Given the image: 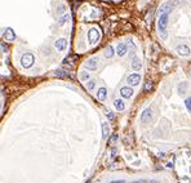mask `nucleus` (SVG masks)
Listing matches in <instances>:
<instances>
[{
	"instance_id": "f257e3e1",
	"label": "nucleus",
	"mask_w": 191,
	"mask_h": 183,
	"mask_svg": "<svg viewBox=\"0 0 191 183\" xmlns=\"http://www.w3.org/2000/svg\"><path fill=\"white\" fill-rule=\"evenodd\" d=\"M168 17L169 13L164 12L159 14V19H158V30H159V35L163 40L167 39V26H168Z\"/></svg>"
},
{
	"instance_id": "f03ea898",
	"label": "nucleus",
	"mask_w": 191,
	"mask_h": 183,
	"mask_svg": "<svg viewBox=\"0 0 191 183\" xmlns=\"http://www.w3.org/2000/svg\"><path fill=\"white\" fill-rule=\"evenodd\" d=\"M34 62H35V58L31 53H26V54H23L22 58H21V65H22L25 68L31 67V66L34 65Z\"/></svg>"
},
{
	"instance_id": "7ed1b4c3",
	"label": "nucleus",
	"mask_w": 191,
	"mask_h": 183,
	"mask_svg": "<svg viewBox=\"0 0 191 183\" xmlns=\"http://www.w3.org/2000/svg\"><path fill=\"white\" fill-rule=\"evenodd\" d=\"M101 38V34L97 29H91L88 32V39H89V43L91 44H96Z\"/></svg>"
},
{
	"instance_id": "20e7f679",
	"label": "nucleus",
	"mask_w": 191,
	"mask_h": 183,
	"mask_svg": "<svg viewBox=\"0 0 191 183\" xmlns=\"http://www.w3.org/2000/svg\"><path fill=\"white\" fill-rule=\"evenodd\" d=\"M176 50H177V53L182 57H187V56H190V53H191L190 47L186 45V44H181V45H178L177 48H176Z\"/></svg>"
},
{
	"instance_id": "39448f33",
	"label": "nucleus",
	"mask_w": 191,
	"mask_h": 183,
	"mask_svg": "<svg viewBox=\"0 0 191 183\" xmlns=\"http://www.w3.org/2000/svg\"><path fill=\"white\" fill-rule=\"evenodd\" d=\"M151 119H153V110H151V109H146L141 113V121L143 122V124H146V122H150Z\"/></svg>"
},
{
	"instance_id": "423d86ee",
	"label": "nucleus",
	"mask_w": 191,
	"mask_h": 183,
	"mask_svg": "<svg viewBox=\"0 0 191 183\" xmlns=\"http://www.w3.org/2000/svg\"><path fill=\"white\" fill-rule=\"evenodd\" d=\"M3 36H4V39H5V40H8V41H14V40H16V34H14V31L10 27H7L4 30Z\"/></svg>"
},
{
	"instance_id": "0eeeda50",
	"label": "nucleus",
	"mask_w": 191,
	"mask_h": 183,
	"mask_svg": "<svg viewBox=\"0 0 191 183\" xmlns=\"http://www.w3.org/2000/svg\"><path fill=\"white\" fill-rule=\"evenodd\" d=\"M139 81H141V76H139L138 74H132V75L128 76V83H129V85L136 86L139 84Z\"/></svg>"
},
{
	"instance_id": "6e6552de",
	"label": "nucleus",
	"mask_w": 191,
	"mask_h": 183,
	"mask_svg": "<svg viewBox=\"0 0 191 183\" xmlns=\"http://www.w3.org/2000/svg\"><path fill=\"white\" fill-rule=\"evenodd\" d=\"M54 47L57 48V50H65L67 48V40L66 39H58V40H56Z\"/></svg>"
},
{
	"instance_id": "1a4fd4ad",
	"label": "nucleus",
	"mask_w": 191,
	"mask_h": 183,
	"mask_svg": "<svg viewBox=\"0 0 191 183\" xmlns=\"http://www.w3.org/2000/svg\"><path fill=\"white\" fill-rule=\"evenodd\" d=\"M97 63H98V58H91L88 59V62L85 63V67L91 71H94L97 68Z\"/></svg>"
},
{
	"instance_id": "9d476101",
	"label": "nucleus",
	"mask_w": 191,
	"mask_h": 183,
	"mask_svg": "<svg viewBox=\"0 0 191 183\" xmlns=\"http://www.w3.org/2000/svg\"><path fill=\"white\" fill-rule=\"evenodd\" d=\"M120 94H121V97H124V98H130L133 95V90L129 86H123V88L120 89Z\"/></svg>"
},
{
	"instance_id": "9b49d317",
	"label": "nucleus",
	"mask_w": 191,
	"mask_h": 183,
	"mask_svg": "<svg viewBox=\"0 0 191 183\" xmlns=\"http://www.w3.org/2000/svg\"><path fill=\"white\" fill-rule=\"evenodd\" d=\"M127 45H125L124 43H120V44H118V47H116V53H118V56L119 57H123L125 56V53H127Z\"/></svg>"
},
{
	"instance_id": "f8f14e48",
	"label": "nucleus",
	"mask_w": 191,
	"mask_h": 183,
	"mask_svg": "<svg viewBox=\"0 0 191 183\" xmlns=\"http://www.w3.org/2000/svg\"><path fill=\"white\" fill-rule=\"evenodd\" d=\"M106 95H107V90L106 88H100L97 92V98L100 101H105L106 100Z\"/></svg>"
},
{
	"instance_id": "ddd939ff",
	"label": "nucleus",
	"mask_w": 191,
	"mask_h": 183,
	"mask_svg": "<svg viewBox=\"0 0 191 183\" xmlns=\"http://www.w3.org/2000/svg\"><path fill=\"white\" fill-rule=\"evenodd\" d=\"M114 106L118 111H124V109H125V104H124L123 100H119V98L114 101Z\"/></svg>"
},
{
	"instance_id": "4468645a",
	"label": "nucleus",
	"mask_w": 191,
	"mask_h": 183,
	"mask_svg": "<svg viewBox=\"0 0 191 183\" xmlns=\"http://www.w3.org/2000/svg\"><path fill=\"white\" fill-rule=\"evenodd\" d=\"M141 67H142V65H141V62H139V59L138 58H133V61H132V68L134 71H139L141 70Z\"/></svg>"
},
{
	"instance_id": "2eb2a0df",
	"label": "nucleus",
	"mask_w": 191,
	"mask_h": 183,
	"mask_svg": "<svg viewBox=\"0 0 191 183\" xmlns=\"http://www.w3.org/2000/svg\"><path fill=\"white\" fill-rule=\"evenodd\" d=\"M154 89V83L151 81V80H148V81H146L145 84V86H143V92H146V93H148V92H151Z\"/></svg>"
},
{
	"instance_id": "dca6fc26",
	"label": "nucleus",
	"mask_w": 191,
	"mask_h": 183,
	"mask_svg": "<svg viewBox=\"0 0 191 183\" xmlns=\"http://www.w3.org/2000/svg\"><path fill=\"white\" fill-rule=\"evenodd\" d=\"M109 132H110L109 124H107V122H102V136H103V138H106L109 136Z\"/></svg>"
},
{
	"instance_id": "f3484780",
	"label": "nucleus",
	"mask_w": 191,
	"mask_h": 183,
	"mask_svg": "<svg viewBox=\"0 0 191 183\" xmlns=\"http://www.w3.org/2000/svg\"><path fill=\"white\" fill-rule=\"evenodd\" d=\"M112 56H114V48L109 45L105 49V57H107V58H111Z\"/></svg>"
},
{
	"instance_id": "a211bd4d",
	"label": "nucleus",
	"mask_w": 191,
	"mask_h": 183,
	"mask_svg": "<svg viewBox=\"0 0 191 183\" xmlns=\"http://www.w3.org/2000/svg\"><path fill=\"white\" fill-rule=\"evenodd\" d=\"M68 19H70V16H68V14H65V16H62L61 18L58 19V22H57V23H58L59 26H62V25H63V23H66Z\"/></svg>"
},
{
	"instance_id": "6ab92c4d",
	"label": "nucleus",
	"mask_w": 191,
	"mask_h": 183,
	"mask_svg": "<svg viewBox=\"0 0 191 183\" xmlns=\"http://www.w3.org/2000/svg\"><path fill=\"white\" fill-rule=\"evenodd\" d=\"M185 104H186V107H187V110L191 112V97L189 98H186V101H185Z\"/></svg>"
},
{
	"instance_id": "aec40b11",
	"label": "nucleus",
	"mask_w": 191,
	"mask_h": 183,
	"mask_svg": "<svg viewBox=\"0 0 191 183\" xmlns=\"http://www.w3.org/2000/svg\"><path fill=\"white\" fill-rule=\"evenodd\" d=\"M94 85H96V81H94V80H89V81L86 83V88H88V89H93Z\"/></svg>"
},
{
	"instance_id": "412c9836",
	"label": "nucleus",
	"mask_w": 191,
	"mask_h": 183,
	"mask_svg": "<svg viewBox=\"0 0 191 183\" xmlns=\"http://www.w3.org/2000/svg\"><path fill=\"white\" fill-rule=\"evenodd\" d=\"M80 77H82L83 80H85V81H88V79H89V74H88V72H85V71H83V72L80 74Z\"/></svg>"
},
{
	"instance_id": "4be33fe9",
	"label": "nucleus",
	"mask_w": 191,
	"mask_h": 183,
	"mask_svg": "<svg viewBox=\"0 0 191 183\" xmlns=\"http://www.w3.org/2000/svg\"><path fill=\"white\" fill-rule=\"evenodd\" d=\"M118 138H119L118 134H112L111 138H110V143H112V145H114V143H116V141H118Z\"/></svg>"
},
{
	"instance_id": "5701e85b",
	"label": "nucleus",
	"mask_w": 191,
	"mask_h": 183,
	"mask_svg": "<svg viewBox=\"0 0 191 183\" xmlns=\"http://www.w3.org/2000/svg\"><path fill=\"white\" fill-rule=\"evenodd\" d=\"M1 52H3V53L8 52V47L4 44V41H3V43H1Z\"/></svg>"
},
{
	"instance_id": "b1692460",
	"label": "nucleus",
	"mask_w": 191,
	"mask_h": 183,
	"mask_svg": "<svg viewBox=\"0 0 191 183\" xmlns=\"http://www.w3.org/2000/svg\"><path fill=\"white\" fill-rule=\"evenodd\" d=\"M106 115L110 118V120H112V119H114V115H112V113H111V111H106Z\"/></svg>"
},
{
	"instance_id": "393cba45",
	"label": "nucleus",
	"mask_w": 191,
	"mask_h": 183,
	"mask_svg": "<svg viewBox=\"0 0 191 183\" xmlns=\"http://www.w3.org/2000/svg\"><path fill=\"white\" fill-rule=\"evenodd\" d=\"M63 10H65V7H63V5H59L58 9H57V12H58V13H62Z\"/></svg>"
},
{
	"instance_id": "a878e982",
	"label": "nucleus",
	"mask_w": 191,
	"mask_h": 183,
	"mask_svg": "<svg viewBox=\"0 0 191 183\" xmlns=\"http://www.w3.org/2000/svg\"><path fill=\"white\" fill-rule=\"evenodd\" d=\"M110 183H125L124 181H112V182H110Z\"/></svg>"
},
{
	"instance_id": "bb28decb",
	"label": "nucleus",
	"mask_w": 191,
	"mask_h": 183,
	"mask_svg": "<svg viewBox=\"0 0 191 183\" xmlns=\"http://www.w3.org/2000/svg\"><path fill=\"white\" fill-rule=\"evenodd\" d=\"M167 168H173V164L172 163H168V164H167Z\"/></svg>"
},
{
	"instance_id": "cd10ccee",
	"label": "nucleus",
	"mask_w": 191,
	"mask_h": 183,
	"mask_svg": "<svg viewBox=\"0 0 191 183\" xmlns=\"http://www.w3.org/2000/svg\"><path fill=\"white\" fill-rule=\"evenodd\" d=\"M190 1H191V0H190Z\"/></svg>"
}]
</instances>
